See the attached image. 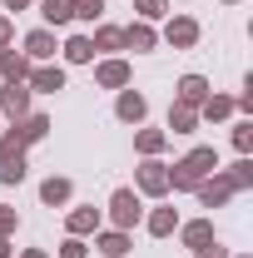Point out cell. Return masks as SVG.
I'll list each match as a JSON object with an SVG mask.
<instances>
[{
    "mask_svg": "<svg viewBox=\"0 0 253 258\" xmlns=\"http://www.w3.org/2000/svg\"><path fill=\"white\" fill-rule=\"evenodd\" d=\"M214 169H219L214 149H194V154H184V159L169 169V189H199V179H209Z\"/></svg>",
    "mask_w": 253,
    "mask_h": 258,
    "instance_id": "obj_1",
    "label": "cell"
},
{
    "mask_svg": "<svg viewBox=\"0 0 253 258\" xmlns=\"http://www.w3.org/2000/svg\"><path fill=\"white\" fill-rule=\"evenodd\" d=\"M45 129H50V119H45V114H25V119L10 129V134H0V144L25 149V144H35V139H45Z\"/></svg>",
    "mask_w": 253,
    "mask_h": 258,
    "instance_id": "obj_2",
    "label": "cell"
},
{
    "mask_svg": "<svg viewBox=\"0 0 253 258\" xmlns=\"http://www.w3.org/2000/svg\"><path fill=\"white\" fill-rule=\"evenodd\" d=\"M228 194H238L233 174H214V179H199V204H204V209H219Z\"/></svg>",
    "mask_w": 253,
    "mask_h": 258,
    "instance_id": "obj_3",
    "label": "cell"
},
{
    "mask_svg": "<svg viewBox=\"0 0 253 258\" xmlns=\"http://www.w3.org/2000/svg\"><path fill=\"white\" fill-rule=\"evenodd\" d=\"M109 219H114V228H134L139 224V194L119 189L114 199H109Z\"/></svg>",
    "mask_w": 253,
    "mask_h": 258,
    "instance_id": "obj_4",
    "label": "cell"
},
{
    "mask_svg": "<svg viewBox=\"0 0 253 258\" xmlns=\"http://www.w3.org/2000/svg\"><path fill=\"white\" fill-rule=\"evenodd\" d=\"M30 85H25V80H5V90H0V109H5V114H25V109H30Z\"/></svg>",
    "mask_w": 253,
    "mask_h": 258,
    "instance_id": "obj_5",
    "label": "cell"
},
{
    "mask_svg": "<svg viewBox=\"0 0 253 258\" xmlns=\"http://www.w3.org/2000/svg\"><path fill=\"white\" fill-rule=\"evenodd\" d=\"M25 85L40 90V95H55V90H65V70H60V64H40V70L25 75Z\"/></svg>",
    "mask_w": 253,
    "mask_h": 258,
    "instance_id": "obj_6",
    "label": "cell"
},
{
    "mask_svg": "<svg viewBox=\"0 0 253 258\" xmlns=\"http://www.w3.org/2000/svg\"><path fill=\"white\" fill-rule=\"evenodd\" d=\"M139 189L144 194H169V164H159V159H149L144 169H139Z\"/></svg>",
    "mask_w": 253,
    "mask_h": 258,
    "instance_id": "obj_7",
    "label": "cell"
},
{
    "mask_svg": "<svg viewBox=\"0 0 253 258\" xmlns=\"http://www.w3.org/2000/svg\"><path fill=\"white\" fill-rule=\"evenodd\" d=\"M25 179V149L0 144V184H20Z\"/></svg>",
    "mask_w": 253,
    "mask_h": 258,
    "instance_id": "obj_8",
    "label": "cell"
},
{
    "mask_svg": "<svg viewBox=\"0 0 253 258\" xmlns=\"http://www.w3.org/2000/svg\"><path fill=\"white\" fill-rule=\"evenodd\" d=\"M204 99H209V80H204V75H184V80H179V104L199 109Z\"/></svg>",
    "mask_w": 253,
    "mask_h": 258,
    "instance_id": "obj_9",
    "label": "cell"
},
{
    "mask_svg": "<svg viewBox=\"0 0 253 258\" xmlns=\"http://www.w3.org/2000/svg\"><path fill=\"white\" fill-rule=\"evenodd\" d=\"M95 80L104 85V90H124V85H129V64L124 60H104L95 70Z\"/></svg>",
    "mask_w": 253,
    "mask_h": 258,
    "instance_id": "obj_10",
    "label": "cell"
},
{
    "mask_svg": "<svg viewBox=\"0 0 253 258\" xmlns=\"http://www.w3.org/2000/svg\"><path fill=\"white\" fill-rule=\"evenodd\" d=\"M164 40H169V45H179V50H189L194 40H199V25H194L189 15H179V20H169V30H164Z\"/></svg>",
    "mask_w": 253,
    "mask_h": 258,
    "instance_id": "obj_11",
    "label": "cell"
},
{
    "mask_svg": "<svg viewBox=\"0 0 253 258\" xmlns=\"http://www.w3.org/2000/svg\"><path fill=\"white\" fill-rule=\"evenodd\" d=\"M119 35H124V50H154V40H159V35L149 30V20H134V25L119 30Z\"/></svg>",
    "mask_w": 253,
    "mask_h": 258,
    "instance_id": "obj_12",
    "label": "cell"
},
{
    "mask_svg": "<svg viewBox=\"0 0 253 258\" xmlns=\"http://www.w3.org/2000/svg\"><path fill=\"white\" fill-rule=\"evenodd\" d=\"M25 55H30V60H50V55H55V35L50 30H30L25 35Z\"/></svg>",
    "mask_w": 253,
    "mask_h": 258,
    "instance_id": "obj_13",
    "label": "cell"
},
{
    "mask_svg": "<svg viewBox=\"0 0 253 258\" xmlns=\"http://www.w3.org/2000/svg\"><path fill=\"white\" fill-rule=\"evenodd\" d=\"M114 109H119V119H124V124H139L149 104H144V95H134V90H124V95H119V104H114Z\"/></svg>",
    "mask_w": 253,
    "mask_h": 258,
    "instance_id": "obj_14",
    "label": "cell"
},
{
    "mask_svg": "<svg viewBox=\"0 0 253 258\" xmlns=\"http://www.w3.org/2000/svg\"><path fill=\"white\" fill-rule=\"evenodd\" d=\"M0 75L5 80H25L30 75V60L25 55H10V45H0Z\"/></svg>",
    "mask_w": 253,
    "mask_h": 258,
    "instance_id": "obj_15",
    "label": "cell"
},
{
    "mask_svg": "<svg viewBox=\"0 0 253 258\" xmlns=\"http://www.w3.org/2000/svg\"><path fill=\"white\" fill-rule=\"evenodd\" d=\"M95 248H99L104 258H124V253H129V233H124V228H114V233H99Z\"/></svg>",
    "mask_w": 253,
    "mask_h": 258,
    "instance_id": "obj_16",
    "label": "cell"
},
{
    "mask_svg": "<svg viewBox=\"0 0 253 258\" xmlns=\"http://www.w3.org/2000/svg\"><path fill=\"white\" fill-rule=\"evenodd\" d=\"M65 60H70V64L95 60V40H90V35H75V40H65Z\"/></svg>",
    "mask_w": 253,
    "mask_h": 258,
    "instance_id": "obj_17",
    "label": "cell"
},
{
    "mask_svg": "<svg viewBox=\"0 0 253 258\" xmlns=\"http://www.w3.org/2000/svg\"><path fill=\"white\" fill-rule=\"evenodd\" d=\"M174 228H179V214H174V209H154V214H149V233H154V238H169Z\"/></svg>",
    "mask_w": 253,
    "mask_h": 258,
    "instance_id": "obj_18",
    "label": "cell"
},
{
    "mask_svg": "<svg viewBox=\"0 0 253 258\" xmlns=\"http://www.w3.org/2000/svg\"><path fill=\"white\" fill-rule=\"evenodd\" d=\"M199 114H204V119H228V114H233V99L228 95H209L199 104Z\"/></svg>",
    "mask_w": 253,
    "mask_h": 258,
    "instance_id": "obj_19",
    "label": "cell"
},
{
    "mask_svg": "<svg viewBox=\"0 0 253 258\" xmlns=\"http://www.w3.org/2000/svg\"><path fill=\"white\" fill-rule=\"evenodd\" d=\"M194 124H199V109H189V104H174V109H169V129H174V134H189Z\"/></svg>",
    "mask_w": 253,
    "mask_h": 258,
    "instance_id": "obj_20",
    "label": "cell"
},
{
    "mask_svg": "<svg viewBox=\"0 0 253 258\" xmlns=\"http://www.w3.org/2000/svg\"><path fill=\"white\" fill-rule=\"evenodd\" d=\"M99 228V209H75V214H70V233H75V238H80V233H95Z\"/></svg>",
    "mask_w": 253,
    "mask_h": 258,
    "instance_id": "obj_21",
    "label": "cell"
},
{
    "mask_svg": "<svg viewBox=\"0 0 253 258\" xmlns=\"http://www.w3.org/2000/svg\"><path fill=\"white\" fill-rule=\"evenodd\" d=\"M70 179H45V184H40V199H45V204H70Z\"/></svg>",
    "mask_w": 253,
    "mask_h": 258,
    "instance_id": "obj_22",
    "label": "cell"
},
{
    "mask_svg": "<svg viewBox=\"0 0 253 258\" xmlns=\"http://www.w3.org/2000/svg\"><path fill=\"white\" fill-rule=\"evenodd\" d=\"M104 0H70V20H99Z\"/></svg>",
    "mask_w": 253,
    "mask_h": 258,
    "instance_id": "obj_23",
    "label": "cell"
},
{
    "mask_svg": "<svg viewBox=\"0 0 253 258\" xmlns=\"http://www.w3.org/2000/svg\"><path fill=\"white\" fill-rule=\"evenodd\" d=\"M184 243H189V248L214 243V224H184Z\"/></svg>",
    "mask_w": 253,
    "mask_h": 258,
    "instance_id": "obj_24",
    "label": "cell"
},
{
    "mask_svg": "<svg viewBox=\"0 0 253 258\" xmlns=\"http://www.w3.org/2000/svg\"><path fill=\"white\" fill-rule=\"evenodd\" d=\"M95 50H124V35L114 30V25H99L95 30Z\"/></svg>",
    "mask_w": 253,
    "mask_h": 258,
    "instance_id": "obj_25",
    "label": "cell"
},
{
    "mask_svg": "<svg viewBox=\"0 0 253 258\" xmlns=\"http://www.w3.org/2000/svg\"><path fill=\"white\" fill-rule=\"evenodd\" d=\"M40 5H45L40 15H45L50 25H65V20H70V0H40Z\"/></svg>",
    "mask_w": 253,
    "mask_h": 258,
    "instance_id": "obj_26",
    "label": "cell"
},
{
    "mask_svg": "<svg viewBox=\"0 0 253 258\" xmlns=\"http://www.w3.org/2000/svg\"><path fill=\"white\" fill-rule=\"evenodd\" d=\"M134 144H139L144 154H159V149H164V134H159V129H144V134H134Z\"/></svg>",
    "mask_w": 253,
    "mask_h": 258,
    "instance_id": "obj_27",
    "label": "cell"
},
{
    "mask_svg": "<svg viewBox=\"0 0 253 258\" xmlns=\"http://www.w3.org/2000/svg\"><path fill=\"white\" fill-rule=\"evenodd\" d=\"M134 10H139L144 20H159V15L169 10V0H134Z\"/></svg>",
    "mask_w": 253,
    "mask_h": 258,
    "instance_id": "obj_28",
    "label": "cell"
},
{
    "mask_svg": "<svg viewBox=\"0 0 253 258\" xmlns=\"http://www.w3.org/2000/svg\"><path fill=\"white\" fill-rule=\"evenodd\" d=\"M228 174H233V184H238V189H248V184H253V164H248V159H238Z\"/></svg>",
    "mask_w": 253,
    "mask_h": 258,
    "instance_id": "obj_29",
    "label": "cell"
},
{
    "mask_svg": "<svg viewBox=\"0 0 253 258\" xmlns=\"http://www.w3.org/2000/svg\"><path fill=\"white\" fill-rule=\"evenodd\" d=\"M233 144H238V154H248V149H253V124H238V129H233Z\"/></svg>",
    "mask_w": 253,
    "mask_h": 258,
    "instance_id": "obj_30",
    "label": "cell"
},
{
    "mask_svg": "<svg viewBox=\"0 0 253 258\" xmlns=\"http://www.w3.org/2000/svg\"><path fill=\"white\" fill-rule=\"evenodd\" d=\"M15 224H20V219H15V209H5V204H0V238H5V233H15Z\"/></svg>",
    "mask_w": 253,
    "mask_h": 258,
    "instance_id": "obj_31",
    "label": "cell"
},
{
    "mask_svg": "<svg viewBox=\"0 0 253 258\" xmlns=\"http://www.w3.org/2000/svg\"><path fill=\"white\" fill-rule=\"evenodd\" d=\"M60 258H85V243H80V238H65V243H60Z\"/></svg>",
    "mask_w": 253,
    "mask_h": 258,
    "instance_id": "obj_32",
    "label": "cell"
},
{
    "mask_svg": "<svg viewBox=\"0 0 253 258\" xmlns=\"http://www.w3.org/2000/svg\"><path fill=\"white\" fill-rule=\"evenodd\" d=\"M199 258H228V253H223L219 243H204V248H199Z\"/></svg>",
    "mask_w": 253,
    "mask_h": 258,
    "instance_id": "obj_33",
    "label": "cell"
},
{
    "mask_svg": "<svg viewBox=\"0 0 253 258\" xmlns=\"http://www.w3.org/2000/svg\"><path fill=\"white\" fill-rule=\"evenodd\" d=\"M0 45H10V15H0Z\"/></svg>",
    "mask_w": 253,
    "mask_h": 258,
    "instance_id": "obj_34",
    "label": "cell"
},
{
    "mask_svg": "<svg viewBox=\"0 0 253 258\" xmlns=\"http://www.w3.org/2000/svg\"><path fill=\"white\" fill-rule=\"evenodd\" d=\"M5 5H10V10H25V5H30V0H5Z\"/></svg>",
    "mask_w": 253,
    "mask_h": 258,
    "instance_id": "obj_35",
    "label": "cell"
},
{
    "mask_svg": "<svg viewBox=\"0 0 253 258\" xmlns=\"http://www.w3.org/2000/svg\"><path fill=\"white\" fill-rule=\"evenodd\" d=\"M0 258H10V243H5V238H0Z\"/></svg>",
    "mask_w": 253,
    "mask_h": 258,
    "instance_id": "obj_36",
    "label": "cell"
},
{
    "mask_svg": "<svg viewBox=\"0 0 253 258\" xmlns=\"http://www.w3.org/2000/svg\"><path fill=\"white\" fill-rule=\"evenodd\" d=\"M25 258H45V253H40V248H30V253H25Z\"/></svg>",
    "mask_w": 253,
    "mask_h": 258,
    "instance_id": "obj_37",
    "label": "cell"
}]
</instances>
